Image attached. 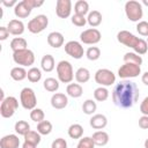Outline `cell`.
I'll return each instance as SVG.
<instances>
[{"label":"cell","instance_id":"6da1fadb","mask_svg":"<svg viewBox=\"0 0 148 148\" xmlns=\"http://www.w3.org/2000/svg\"><path fill=\"white\" fill-rule=\"evenodd\" d=\"M139 95V88L135 82L123 80L114 86L112 90V101L118 108L128 109L138 102Z\"/></svg>","mask_w":148,"mask_h":148},{"label":"cell","instance_id":"7a4b0ae2","mask_svg":"<svg viewBox=\"0 0 148 148\" xmlns=\"http://www.w3.org/2000/svg\"><path fill=\"white\" fill-rule=\"evenodd\" d=\"M125 14L127 18L132 22H140L143 15L142 10V5L139 1L135 0H130L125 3Z\"/></svg>","mask_w":148,"mask_h":148},{"label":"cell","instance_id":"3957f363","mask_svg":"<svg viewBox=\"0 0 148 148\" xmlns=\"http://www.w3.org/2000/svg\"><path fill=\"white\" fill-rule=\"evenodd\" d=\"M57 75L60 82L62 83H71L74 79V72L72 64L67 60H61L57 65Z\"/></svg>","mask_w":148,"mask_h":148},{"label":"cell","instance_id":"277c9868","mask_svg":"<svg viewBox=\"0 0 148 148\" xmlns=\"http://www.w3.org/2000/svg\"><path fill=\"white\" fill-rule=\"evenodd\" d=\"M13 60H14L15 64L20 65L21 67L31 66L35 62V54L29 49L20 50V51L13 52Z\"/></svg>","mask_w":148,"mask_h":148},{"label":"cell","instance_id":"5b68a950","mask_svg":"<svg viewBox=\"0 0 148 148\" xmlns=\"http://www.w3.org/2000/svg\"><path fill=\"white\" fill-rule=\"evenodd\" d=\"M20 102H21V105L25 110L35 109L37 104V97H36L35 91L29 87L23 88L20 92Z\"/></svg>","mask_w":148,"mask_h":148},{"label":"cell","instance_id":"8992f818","mask_svg":"<svg viewBox=\"0 0 148 148\" xmlns=\"http://www.w3.org/2000/svg\"><path fill=\"white\" fill-rule=\"evenodd\" d=\"M17 108H18V101L14 96H8L1 102L0 114L2 118H10L14 116Z\"/></svg>","mask_w":148,"mask_h":148},{"label":"cell","instance_id":"52a82bcc","mask_svg":"<svg viewBox=\"0 0 148 148\" xmlns=\"http://www.w3.org/2000/svg\"><path fill=\"white\" fill-rule=\"evenodd\" d=\"M95 81L101 87H109L116 82V75L108 68H99L95 73Z\"/></svg>","mask_w":148,"mask_h":148},{"label":"cell","instance_id":"ba28073f","mask_svg":"<svg viewBox=\"0 0 148 148\" xmlns=\"http://www.w3.org/2000/svg\"><path fill=\"white\" fill-rule=\"evenodd\" d=\"M47 24H49L47 16L44 14H39L28 22V30L31 34H39L47 27Z\"/></svg>","mask_w":148,"mask_h":148},{"label":"cell","instance_id":"9c48e42d","mask_svg":"<svg viewBox=\"0 0 148 148\" xmlns=\"http://www.w3.org/2000/svg\"><path fill=\"white\" fill-rule=\"evenodd\" d=\"M140 73H141V67L139 65L128 64V62H125L118 69L119 77H121L124 80H130L132 77H136V76H139Z\"/></svg>","mask_w":148,"mask_h":148},{"label":"cell","instance_id":"30bf717a","mask_svg":"<svg viewBox=\"0 0 148 148\" xmlns=\"http://www.w3.org/2000/svg\"><path fill=\"white\" fill-rule=\"evenodd\" d=\"M102 38V35L99 32V30H97L96 28H90L87 30H83L80 34V39L83 44H97Z\"/></svg>","mask_w":148,"mask_h":148},{"label":"cell","instance_id":"8fae6325","mask_svg":"<svg viewBox=\"0 0 148 148\" xmlns=\"http://www.w3.org/2000/svg\"><path fill=\"white\" fill-rule=\"evenodd\" d=\"M117 40L120 43V44H124L125 46H128V47H132L133 50L136 47L140 38L134 36L132 32L127 31V30H121L117 34Z\"/></svg>","mask_w":148,"mask_h":148},{"label":"cell","instance_id":"7c38bea8","mask_svg":"<svg viewBox=\"0 0 148 148\" xmlns=\"http://www.w3.org/2000/svg\"><path fill=\"white\" fill-rule=\"evenodd\" d=\"M65 52L74 58V59H81L84 54V50L83 46L81 45V43L76 42V40H69L65 44Z\"/></svg>","mask_w":148,"mask_h":148},{"label":"cell","instance_id":"4fadbf2b","mask_svg":"<svg viewBox=\"0 0 148 148\" xmlns=\"http://www.w3.org/2000/svg\"><path fill=\"white\" fill-rule=\"evenodd\" d=\"M72 12V1L71 0H57L56 13L60 18H67Z\"/></svg>","mask_w":148,"mask_h":148},{"label":"cell","instance_id":"5bb4252c","mask_svg":"<svg viewBox=\"0 0 148 148\" xmlns=\"http://www.w3.org/2000/svg\"><path fill=\"white\" fill-rule=\"evenodd\" d=\"M68 104V98L65 94L62 92H56L52 95L51 97V105L52 108L57 109V110H61L65 109Z\"/></svg>","mask_w":148,"mask_h":148},{"label":"cell","instance_id":"9a60e30c","mask_svg":"<svg viewBox=\"0 0 148 148\" xmlns=\"http://www.w3.org/2000/svg\"><path fill=\"white\" fill-rule=\"evenodd\" d=\"M18 147H20V139L15 134L5 135L0 140V148H18Z\"/></svg>","mask_w":148,"mask_h":148},{"label":"cell","instance_id":"2e32d148","mask_svg":"<svg viewBox=\"0 0 148 148\" xmlns=\"http://www.w3.org/2000/svg\"><path fill=\"white\" fill-rule=\"evenodd\" d=\"M31 10L32 9L27 5L25 0L17 2V5L14 7V14L18 18H25V17H28L31 14Z\"/></svg>","mask_w":148,"mask_h":148},{"label":"cell","instance_id":"e0dca14e","mask_svg":"<svg viewBox=\"0 0 148 148\" xmlns=\"http://www.w3.org/2000/svg\"><path fill=\"white\" fill-rule=\"evenodd\" d=\"M47 44L53 49H59L64 45V36L61 32L52 31L47 35Z\"/></svg>","mask_w":148,"mask_h":148},{"label":"cell","instance_id":"ac0fdd59","mask_svg":"<svg viewBox=\"0 0 148 148\" xmlns=\"http://www.w3.org/2000/svg\"><path fill=\"white\" fill-rule=\"evenodd\" d=\"M89 124L94 130H103L108 125V118L104 114L96 113L90 118Z\"/></svg>","mask_w":148,"mask_h":148},{"label":"cell","instance_id":"d6986e66","mask_svg":"<svg viewBox=\"0 0 148 148\" xmlns=\"http://www.w3.org/2000/svg\"><path fill=\"white\" fill-rule=\"evenodd\" d=\"M7 29H8L9 34H12L14 36H20L24 32V24H23L22 21L14 18V20H10L8 22Z\"/></svg>","mask_w":148,"mask_h":148},{"label":"cell","instance_id":"ffe728a7","mask_svg":"<svg viewBox=\"0 0 148 148\" xmlns=\"http://www.w3.org/2000/svg\"><path fill=\"white\" fill-rule=\"evenodd\" d=\"M91 139H92L95 146L102 147V146H105L109 142V134L105 131H96L92 134Z\"/></svg>","mask_w":148,"mask_h":148},{"label":"cell","instance_id":"44dd1931","mask_svg":"<svg viewBox=\"0 0 148 148\" xmlns=\"http://www.w3.org/2000/svg\"><path fill=\"white\" fill-rule=\"evenodd\" d=\"M40 67H42V69H43L44 72H47V73L52 72V71L54 69V67H56V62H54L53 56H51V54H45V56L42 58V60H40Z\"/></svg>","mask_w":148,"mask_h":148},{"label":"cell","instance_id":"7402d4cb","mask_svg":"<svg viewBox=\"0 0 148 148\" xmlns=\"http://www.w3.org/2000/svg\"><path fill=\"white\" fill-rule=\"evenodd\" d=\"M87 23L90 27H92V28L98 27L102 23V14L98 10H91V12H89L88 17H87Z\"/></svg>","mask_w":148,"mask_h":148},{"label":"cell","instance_id":"603a6c76","mask_svg":"<svg viewBox=\"0 0 148 148\" xmlns=\"http://www.w3.org/2000/svg\"><path fill=\"white\" fill-rule=\"evenodd\" d=\"M66 92L68 96H71L73 98H79L82 96L83 89L79 83H69L66 88Z\"/></svg>","mask_w":148,"mask_h":148},{"label":"cell","instance_id":"cb8c5ba5","mask_svg":"<svg viewBox=\"0 0 148 148\" xmlns=\"http://www.w3.org/2000/svg\"><path fill=\"white\" fill-rule=\"evenodd\" d=\"M27 76H28V72L24 69V67L16 66V67L12 68V71H10V77L14 81H22Z\"/></svg>","mask_w":148,"mask_h":148},{"label":"cell","instance_id":"d4e9b609","mask_svg":"<svg viewBox=\"0 0 148 148\" xmlns=\"http://www.w3.org/2000/svg\"><path fill=\"white\" fill-rule=\"evenodd\" d=\"M74 12L77 15L84 16L86 14H89V3L86 0H77L74 5Z\"/></svg>","mask_w":148,"mask_h":148},{"label":"cell","instance_id":"484cf974","mask_svg":"<svg viewBox=\"0 0 148 148\" xmlns=\"http://www.w3.org/2000/svg\"><path fill=\"white\" fill-rule=\"evenodd\" d=\"M28 43L24 38L22 37H15L12 39L10 42V49L13 50V52H16V51H20V50H24V49H28Z\"/></svg>","mask_w":148,"mask_h":148},{"label":"cell","instance_id":"4316f807","mask_svg":"<svg viewBox=\"0 0 148 148\" xmlns=\"http://www.w3.org/2000/svg\"><path fill=\"white\" fill-rule=\"evenodd\" d=\"M68 135L72 139H81L83 135V127L80 124H72L68 127Z\"/></svg>","mask_w":148,"mask_h":148},{"label":"cell","instance_id":"83f0119b","mask_svg":"<svg viewBox=\"0 0 148 148\" xmlns=\"http://www.w3.org/2000/svg\"><path fill=\"white\" fill-rule=\"evenodd\" d=\"M90 79V72L84 68V67H80L76 72H75V80L79 83H86L88 82Z\"/></svg>","mask_w":148,"mask_h":148},{"label":"cell","instance_id":"f1b7e54d","mask_svg":"<svg viewBox=\"0 0 148 148\" xmlns=\"http://www.w3.org/2000/svg\"><path fill=\"white\" fill-rule=\"evenodd\" d=\"M43 86H44L45 90H47L50 92H54L59 89V81L54 77H47V79L44 80Z\"/></svg>","mask_w":148,"mask_h":148},{"label":"cell","instance_id":"f546056e","mask_svg":"<svg viewBox=\"0 0 148 148\" xmlns=\"http://www.w3.org/2000/svg\"><path fill=\"white\" fill-rule=\"evenodd\" d=\"M14 130L15 132L18 134V135H25L29 131H30V125L28 124V121L25 120H18L15 123V126H14Z\"/></svg>","mask_w":148,"mask_h":148},{"label":"cell","instance_id":"4dcf8cb0","mask_svg":"<svg viewBox=\"0 0 148 148\" xmlns=\"http://www.w3.org/2000/svg\"><path fill=\"white\" fill-rule=\"evenodd\" d=\"M94 98L97 102H104L109 98V90L105 87H98L94 90Z\"/></svg>","mask_w":148,"mask_h":148},{"label":"cell","instance_id":"1f68e13d","mask_svg":"<svg viewBox=\"0 0 148 148\" xmlns=\"http://www.w3.org/2000/svg\"><path fill=\"white\" fill-rule=\"evenodd\" d=\"M124 62H128V64H135L141 66L142 64V58L141 56L136 54L135 52H127L124 56Z\"/></svg>","mask_w":148,"mask_h":148},{"label":"cell","instance_id":"d6a6232c","mask_svg":"<svg viewBox=\"0 0 148 148\" xmlns=\"http://www.w3.org/2000/svg\"><path fill=\"white\" fill-rule=\"evenodd\" d=\"M37 132L40 135H47L52 132V124L49 120H43L37 124Z\"/></svg>","mask_w":148,"mask_h":148},{"label":"cell","instance_id":"836d02e7","mask_svg":"<svg viewBox=\"0 0 148 148\" xmlns=\"http://www.w3.org/2000/svg\"><path fill=\"white\" fill-rule=\"evenodd\" d=\"M27 77L31 83H37L42 79V71L38 67H31L28 71V76Z\"/></svg>","mask_w":148,"mask_h":148},{"label":"cell","instance_id":"e575fe53","mask_svg":"<svg viewBox=\"0 0 148 148\" xmlns=\"http://www.w3.org/2000/svg\"><path fill=\"white\" fill-rule=\"evenodd\" d=\"M96 109H97V104L92 99H86L83 102V104H82V111L86 114H89V116L90 114H94L95 111H96Z\"/></svg>","mask_w":148,"mask_h":148},{"label":"cell","instance_id":"d590c367","mask_svg":"<svg viewBox=\"0 0 148 148\" xmlns=\"http://www.w3.org/2000/svg\"><path fill=\"white\" fill-rule=\"evenodd\" d=\"M40 134L37 132V131H29L25 135H24V141H28V142H31L34 145H38L40 142Z\"/></svg>","mask_w":148,"mask_h":148},{"label":"cell","instance_id":"8d00e7d4","mask_svg":"<svg viewBox=\"0 0 148 148\" xmlns=\"http://www.w3.org/2000/svg\"><path fill=\"white\" fill-rule=\"evenodd\" d=\"M86 56L89 60L91 61H95L97 59H99L101 57V50L97 47V46H90L88 47V50L86 51Z\"/></svg>","mask_w":148,"mask_h":148},{"label":"cell","instance_id":"74e56055","mask_svg":"<svg viewBox=\"0 0 148 148\" xmlns=\"http://www.w3.org/2000/svg\"><path fill=\"white\" fill-rule=\"evenodd\" d=\"M30 118L31 120L36 121V123H40L44 120L45 118V114H44V111L42 109H38V108H35L30 111Z\"/></svg>","mask_w":148,"mask_h":148},{"label":"cell","instance_id":"f35d334b","mask_svg":"<svg viewBox=\"0 0 148 148\" xmlns=\"http://www.w3.org/2000/svg\"><path fill=\"white\" fill-rule=\"evenodd\" d=\"M95 147V143L91 139V136H84V138H81L79 140V143L76 146V148H94Z\"/></svg>","mask_w":148,"mask_h":148},{"label":"cell","instance_id":"ab89813d","mask_svg":"<svg viewBox=\"0 0 148 148\" xmlns=\"http://www.w3.org/2000/svg\"><path fill=\"white\" fill-rule=\"evenodd\" d=\"M72 23L76 27H84L86 23H87V18L82 15H77V14H74L72 16Z\"/></svg>","mask_w":148,"mask_h":148},{"label":"cell","instance_id":"60d3db41","mask_svg":"<svg viewBox=\"0 0 148 148\" xmlns=\"http://www.w3.org/2000/svg\"><path fill=\"white\" fill-rule=\"evenodd\" d=\"M136 31L141 36H148V22L147 21H140L136 24Z\"/></svg>","mask_w":148,"mask_h":148},{"label":"cell","instance_id":"b9f144b4","mask_svg":"<svg viewBox=\"0 0 148 148\" xmlns=\"http://www.w3.org/2000/svg\"><path fill=\"white\" fill-rule=\"evenodd\" d=\"M51 148H67V141L62 138H58L52 141Z\"/></svg>","mask_w":148,"mask_h":148},{"label":"cell","instance_id":"7bdbcfd3","mask_svg":"<svg viewBox=\"0 0 148 148\" xmlns=\"http://www.w3.org/2000/svg\"><path fill=\"white\" fill-rule=\"evenodd\" d=\"M140 112L143 116H148V96L143 98V101L140 104Z\"/></svg>","mask_w":148,"mask_h":148},{"label":"cell","instance_id":"ee69618b","mask_svg":"<svg viewBox=\"0 0 148 148\" xmlns=\"http://www.w3.org/2000/svg\"><path fill=\"white\" fill-rule=\"evenodd\" d=\"M139 127L142 130H148V116H141L139 118Z\"/></svg>","mask_w":148,"mask_h":148},{"label":"cell","instance_id":"f6af8a7d","mask_svg":"<svg viewBox=\"0 0 148 148\" xmlns=\"http://www.w3.org/2000/svg\"><path fill=\"white\" fill-rule=\"evenodd\" d=\"M25 2H27V5H28L31 9H34V8H36V7H40V6L44 3L43 0H25Z\"/></svg>","mask_w":148,"mask_h":148},{"label":"cell","instance_id":"bcb514c9","mask_svg":"<svg viewBox=\"0 0 148 148\" xmlns=\"http://www.w3.org/2000/svg\"><path fill=\"white\" fill-rule=\"evenodd\" d=\"M9 36V31L7 27H0V40H6Z\"/></svg>","mask_w":148,"mask_h":148},{"label":"cell","instance_id":"7dc6e473","mask_svg":"<svg viewBox=\"0 0 148 148\" xmlns=\"http://www.w3.org/2000/svg\"><path fill=\"white\" fill-rule=\"evenodd\" d=\"M2 5L6 6V7H12V6L15 7V6L17 5V2H16L15 0H12V1H6V0H3V1H2Z\"/></svg>","mask_w":148,"mask_h":148},{"label":"cell","instance_id":"c3c4849f","mask_svg":"<svg viewBox=\"0 0 148 148\" xmlns=\"http://www.w3.org/2000/svg\"><path fill=\"white\" fill-rule=\"evenodd\" d=\"M141 81H142L143 84L148 86V72H145V73L142 74V76H141Z\"/></svg>","mask_w":148,"mask_h":148},{"label":"cell","instance_id":"681fc988","mask_svg":"<svg viewBox=\"0 0 148 148\" xmlns=\"http://www.w3.org/2000/svg\"><path fill=\"white\" fill-rule=\"evenodd\" d=\"M37 146L31 143V142H28V141H24L23 145H22V148H36Z\"/></svg>","mask_w":148,"mask_h":148},{"label":"cell","instance_id":"f907efd6","mask_svg":"<svg viewBox=\"0 0 148 148\" xmlns=\"http://www.w3.org/2000/svg\"><path fill=\"white\" fill-rule=\"evenodd\" d=\"M145 148H148V139L145 141Z\"/></svg>","mask_w":148,"mask_h":148},{"label":"cell","instance_id":"816d5d0a","mask_svg":"<svg viewBox=\"0 0 148 148\" xmlns=\"http://www.w3.org/2000/svg\"><path fill=\"white\" fill-rule=\"evenodd\" d=\"M142 3H143V5H146V6H148V0H143V1H142Z\"/></svg>","mask_w":148,"mask_h":148},{"label":"cell","instance_id":"f5cc1de1","mask_svg":"<svg viewBox=\"0 0 148 148\" xmlns=\"http://www.w3.org/2000/svg\"><path fill=\"white\" fill-rule=\"evenodd\" d=\"M146 42H147V44H148V38H147V40H146Z\"/></svg>","mask_w":148,"mask_h":148}]
</instances>
